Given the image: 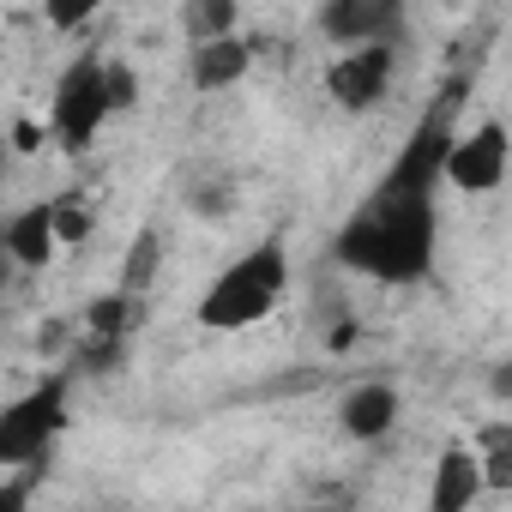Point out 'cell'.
Wrapping results in <instances>:
<instances>
[{"label": "cell", "instance_id": "obj_17", "mask_svg": "<svg viewBox=\"0 0 512 512\" xmlns=\"http://www.w3.org/2000/svg\"><path fill=\"white\" fill-rule=\"evenodd\" d=\"M49 211H55V241H61V247H79V241L91 235V211L79 205V193L49 199Z\"/></svg>", "mask_w": 512, "mask_h": 512}, {"label": "cell", "instance_id": "obj_11", "mask_svg": "<svg viewBox=\"0 0 512 512\" xmlns=\"http://www.w3.org/2000/svg\"><path fill=\"white\" fill-rule=\"evenodd\" d=\"M338 422H344V434H356V440H380V434H392V422H398V392L380 386V380L350 386V398L338 404Z\"/></svg>", "mask_w": 512, "mask_h": 512}, {"label": "cell", "instance_id": "obj_5", "mask_svg": "<svg viewBox=\"0 0 512 512\" xmlns=\"http://www.w3.org/2000/svg\"><path fill=\"white\" fill-rule=\"evenodd\" d=\"M440 181L458 193H494L506 181V127L482 121L470 133H452L446 157H440Z\"/></svg>", "mask_w": 512, "mask_h": 512}, {"label": "cell", "instance_id": "obj_4", "mask_svg": "<svg viewBox=\"0 0 512 512\" xmlns=\"http://www.w3.org/2000/svg\"><path fill=\"white\" fill-rule=\"evenodd\" d=\"M109 121V103H103V55L97 49H79L61 79H55V103H49V139L61 151H91L97 133Z\"/></svg>", "mask_w": 512, "mask_h": 512}, {"label": "cell", "instance_id": "obj_21", "mask_svg": "<svg viewBox=\"0 0 512 512\" xmlns=\"http://www.w3.org/2000/svg\"><path fill=\"white\" fill-rule=\"evenodd\" d=\"M193 211H205V217L229 211V181H211V187H199V193H193Z\"/></svg>", "mask_w": 512, "mask_h": 512}, {"label": "cell", "instance_id": "obj_8", "mask_svg": "<svg viewBox=\"0 0 512 512\" xmlns=\"http://www.w3.org/2000/svg\"><path fill=\"white\" fill-rule=\"evenodd\" d=\"M0 247H7V260H13V272H43L49 260H55V211H49V199H37V205H25V211H13L7 223H0Z\"/></svg>", "mask_w": 512, "mask_h": 512}, {"label": "cell", "instance_id": "obj_14", "mask_svg": "<svg viewBox=\"0 0 512 512\" xmlns=\"http://www.w3.org/2000/svg\"><path fill=\"white\" fill-rule=\"evenodd\" d=\"M235 0H193V7L181 13V25H187V37L193 43H217V37H235Z\"/></svg>", "mask_w": 512, "mask_h": 512}, {"label": "cell", "instance_id": "obj_7", "mask_svg": "<svg viewBox=\"0 0 512 512\" xmlns=\"http://www.w3.org/2000/svg\"><path fill=\"white\" fill-rule=\"evenodd\" d=\"M404 31V7L392 0H332L320 7V37H332L338 49H392Z\"/></svg>", "mask_w": 512, "mask_h": 512}, {"label": "cell", "instance_id": "obj_9", "mask_svg": "<svg viewBox=\"0 0 512 512\" xmlns=\"http://www.w3.org/2000/svg\"><path fill=\"white\" fill-rule=\"evenodd\" d=\"M247 73H253L247 37H217V43H193V49H187V79H193V91H205V97L235 91Z\"/></svg>", "mask_w": 512, "mask_h": 512}, {"label": "cell", "instance_id": "obj_20", "mask_svg": "<svg viewBox=\"0 0 512 512\" xmlns=\"http://www.w3.org/2000/svg\"><path fill=\"white\" fill-rule=\"evenodd\" d=\"M0 512H31V470L0 482Z\"/></svg>", "mask_w": 512, "mask_h": 512}, {"label": "cell", "instance_id": "obj_22", "mask_svg": "<svg viewBox=\"0 0 512 512\" xmlns=\"http://www.w3.org/2000/svg\"><path fill=\"white\" fill-rule=\"evenodd\" d=\"M7 163H13V145H7V127H0V175H7Z\"/></svg>", "mask_w": 512, "mask_h": 512}, {"label": "cell", "instance_id": "obj_12", "mask_svg": "<svg viewBox=\"0 0 512 512\" xmlns=\"http://www.w3.org/2000/svg\"><path fill=\"white\" fill-rule=\"evenodd\" d=\"M157 266H163V241H157V229H139V235H133V247H127V260H121V296H127V302H139V296L151 290Z\"/></svg>", "mask_w": 512, "mask_h": 512}, {"label": "cell", "instance_id": "obj_24", "mask_svg": "<svg viewBox=\"0 0 512 512\" xmlns=\"http://www.w3.org/2000/svg\"><path fill=\"white\" fill-rule=\"evenodd\" d=\"M308 512H344V506H308Z\"/></svg>", "mask_w": 512, "mask_h": 512}, {"label": "cell", "instance_id": "obj_2", "mask_svg": "<svg viewBox=\"0 0 512 512\" xmlns=\"http://www.w3.org/2000/svg\"><path fill=\"white\" fill-rule=\"evenodd\" d=\"M284 290H290V247L284 241H260V247H247L241 260H229L205 284L193 320L205 332H247V326H260V320L278 314Z\"/></svg>", "mask_w": 512, "mask_h": 512}, {"label": "cell", "instance_id": "obj_16", "mask_svg": "<svg viewBox=\"0 0 512 512\" xmlns=\"http://www.w3.org/2000/svg\"><path fill=\"white\" fill-rule=\"evenodd\" d=\"M476 470H482V494L494 488H512V446H506V428H488V458H476Z\"/></svg>", "mask_w": 512, "mask_h": 512}, {"label": "cell", "instance_id": "obj_15", "mask_svg": "<svg viewBox=\"0 0 512 512\" xmlns=\"http://www.w3.org/2000/svg\"><path fill=\"white\" fill-rule=\"evenodd\" d=\"M103 103H109V115H121V109L139 103V73L127 61H109L103 55Z\"/></svg>", "mask_w": 512, "mask_h": 512}, {"label": "cell", "instance_id": "obj_13", "mask_svg": "<svg viewBox=\"0 0 512 512\" xmlns=\"http://www.w3.org/2000/svg\"><path fill=\"white\" fill-rule=\"evenodd\" d=\"M127 332H133V302H127L121 290H109V296H97V302L85 308V338L127 344Z\"/></svg>", "mask_w": 512, "mask_h": 512}, {"label": "cell", "instance_id": "obj_1", "mask_svg": "<svg viewBox=\"0 0 512 512\" xmlns=\"http://www.w3.org/2000/svg\"><path fill=\"white\" fill-rule=\"evenodd\" d=\"M446 109H434L416 139L404 145L398 169L356 205V217L338 235V260L356 266L362 278L380 284H416L434 266V181H440V157H446Z\"/></svg>", "mask_w": 512, "mask_h": 512}, {"label": "cell", "instance_id": "obj_19", "mask_svg": "<svg viewBox=\"0 0 512 512\" xmlns=\"http://www.w3.org/2000/svg\"><path fill=\"white\" fill-rule=\"evenodd\" d=\"M7 145H13L19 157H37V151L49 145V127H43V121H13V127H7Z\"/></svg>", "mask_w": 512, "mask_h": 512}, {"label": "cell", "instance_id": "obj_23", "mask_svg": "<svg viewBox=\"0 0 512 512\" xmlns=\"http://www.w3.org/2000/svg\"><path fill=\"white\" fill-rule=\"evenodd\" d=\"M7 272H13V260H7V247H0V284H7Z\"/></svg>", "mask_w": 512, "mask_h": 512}, {"label": "cell", "instance_id": "obj_6", "mask_svg": "<svg viewBox=\"0 0 512 512\" xmlns=\"http://www.w3.org/2000/svg\"><path fill=\"white\" fill-rule=\"evenodd\" d=\"M392 73H398V49H344L332 67H326V97L344 109V115H368L386 91H392Z\"/></svg>", "mask_w": 512, "mask_h": 512}, {"label": "cell", "instance_id": "obj_3", "mask_svg": "<svg viewBox=\"0 0 512 512\" xmlns=\"http://www.w3.org/2000/svg\"><path fill=\"white\" fill-rule=\"evenodd\" d=\"M73 380L67 374H49L37 380L31 392H19L13 404H0V470H37L49 458V446L67 434L73 422V404H67Z\"/></svg>", "mask_w": 512, "mask_h": 512}, {"label": "cell", "instance_id": "obj_10", "mask_svg": "<svg viewBox=\"0 0 512 512\" xmlns=\"http://www.w3.org/2000/svg\"><path fill=\"white\" fill-rule=\"evenodd\" d=\"M482 500V470L470 446H446L434 458V482H428V512H470Z\"/></svg>", "mask_w": 512, "mask_h": 512}, {"label": "cell", "instance_id": "obj_18", "mask_svg": "<svg viewBox=\"0 0 512 512\" xmlns=\"http://www.w3.org/2000/svg\"><path fill=\"white\" fill-rule=\"evenodd\" d=\"M43 19H49L55 31H79V25H91V19H97V0H55Z\"/></svg>", "mask_w": 512, "mask_h": 512}]
</instances>
